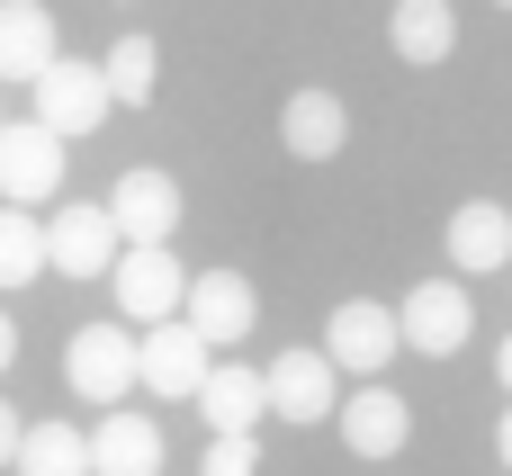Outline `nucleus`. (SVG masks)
Here are the masks:
<instances>
[{
  "label": "nucleus",
  "mask_w": 512,
  "mask_h": 476,
  "mask_svg": "<svg viewBox=\"0 0 512 476\" xmlns=\"http://www.w3.org/2000/svg\"><path fill=\"white\" fill-rule=\"evenodd\" d=\"M108 288H117V315L126 324H171L189 306V270H180L171 243H126L117 270H108Z\"/></svg>",
  "instance_id": "f257e3e1"
},
{
  "label": "nucleus",
  "mask_w": 512,
  "mask_h": 476,
  "mask_svg": "<svg viewBox=\"0 0 512 476\" xmlns=\"http://www.w3.org/2000/svg\"><path fill=\"white\" fill-rule=\"evenodd\" d=\"M207 369H216V342H207L189 315H171V324H144V342H135V387H153V396L189 405Z\"/></svg>",
  "instance_id": "f03ea898"
},
{
  "label": "nucleus",
  "mask_w": 512,
  "mask_h": 476,
  "mask_svg": "<svg viewBox=\"0 0 512 476\" xmlns=\"http://www.w3.org/2000/svg\"><path fill=\"white\" fill-rule=\"evenodd\" d=\"M27 90H36V117H45L63 144H72V135H99L108 108H117V99H108V72H99V63H72V54H54Z\"/></svg>",
  "instance_id": "7ed1b4c3"
},
{
  "label": "nucleus",
  "mask_w": 512,
  "mask_h": 476,
  "mask_svg": "<svg viewBox=\"0 0 512 476\" xmlns=\"http://www.w3.org/2000/svg\"><path fill=\"white\" fill-rule=\"evenodd\" d=\"M63 387L90 396L99 414L126 405V396H135V333H126V324H81L72 351H63Z\"/></svg>",
  "instance_id": "20e7f679"
},
{
  "label": "nucleus",
  "mask_w": 512,
  "mask_h": 476,
  "mask_svg": "<svg viewBox=\"0 0 512 476\" xmlns=\"http://www.w3.org/2000/svg\"><path fill=\"white\" fill-rule=\"evenodd\" d=\"M342 450L360 459V468H387V459H405V441H414V405L387 387V378H360V396H342Z\"/></svg>",
  "instance_id": "39448f33"
},
{
  "label": "nucleus",
  "mask_w": 512,
  "mask_h": 476,
  "mask_svg": "<svg viewBox=\"0 0 512 476\" xmlns=\"http://www.w3.org/2000/svg\"><path fill=\"white\" fill-rule=\"evenodd\" d=\"M324 351H333V369H351V378H387V360L405 351V324H396V306H378V297H342L333 324H324Z\"/></svg>",
  "instance_id": "423d86ee"
},
{
  "label": "nucleus",
  "mask_w": 512,
  "mask_h": 476,
  "mask_svg": "<svg viewBox=\"0 0 512 476\" xmlns=\"http://www.w3.org/2000/svg\"><path fill=\"white\" fill-rule=\"evenodd\" d=\"M261 378H270V414L297 423V432L342 414V369H333V351H279Z\"/></svg>",
  "instance_id": "0eeeda50"
},
{
  "label": "nucleus",
  "mask_w": 512,
  "mask_h": 476,
  "mask_svg": "<svg viewBox=\"0 0 512 476\" xmlns=\"http://www.w3.org/2000/svg\"><path fill=\"white\" fill-rule=\"evenodd\" d=\"M117 252H126V234H117L108 207H54V225H45V270H63V279H108Z\"/></svg>",
  "instance_id": "6e6552de"
},
{
  "label": "nucleus",
  "mask_w": 512,
  "mask_h": 476,
  "mask_svg": "<svg viewBox=\"0 0 512 476\" xmlns=\"http://www.w3.org/2000/svg\"><path fill=\"white\" fill-rule=\"evenodd\" d=\"M396 324H405V351H423V360H450V351L477 333V306H468V288H459V279H423V288H405Z\"/></svg>",
  "instance_id": "1a4fd4ad"
},
{
  "label": "nucleus",
  "mask_w": 512,
  "mask_h": 476,
  "mask_svg": "<svg viewBox=\"0 0 512 476\" xmlns=\"http://www.w3.org/2000/svg\"><path fill=\"white\" fill-rule=\"evenodd\" d=\"M54 180H63V135L45 117L0 126V198L9 207H36V198H54Z\"/></svg>",
  "instance_id": "9d476101"
},
{
  "label": "nucleus",
  "mask_w": 512,
  "mask_h": 476,
  "mask_svg": "<svg viewBox=\"0 0 512 476\" xmlns=\"http://www.w3.org/2000/svg\"><path fill=\"white\" fill-rule=\"evenodd\" d=\"M180 315H189V324H198L216 351H234V342L261 324V288H252L243 270H198V279H189V306H180Z\"/></svg>",
  "instance_id": "9b49d317"
},
{
  "label": "nucleus",
  "mask_w": 512,
  "mask_h": 476,
  "mask_svg": "<svg viewBox=\"0 0 512 476\" xmlns=\"http://www.w3.org/2000/svg\"><path fill=\"white\" fill-rule=\"evenodd\" d=\"M90 476H162V423L108 405L90 423Z\"/></svg>",
  "instance_id": "f8f14e48"
},
{
  "label": "nucleus",
  "mask_w": 512,
  "mask_h": 476,
  "mask_svg": "<svg viewBox=\"0 0 512 476\" xmlns=\"http://www.w3.org/2000/svg\"><path fill=\"white\" fill-rule=\"evenodd\" d=\"M108 216H117L126 243H171L180 234V180L171 171H126L108 189Z\"/></svg>",
  "instance_id": "ddd939ff"
},
{
  "label": "nucleus",
  "mask_w": 512,
  "mask_h": 476,
  "mask_svg": "<svg viewBox=\"0 0 512 476\" xmlns=\"http://www.w3.org/2000/svg\"><path fill=\"white\" fill-rule=\"evenodd\" d=\"M198 414H207V432H252L261 414H270V378L261 369H243V360H216L207 378H198V396H189Z\"/></svg>",
  "instance_id": "4468645a"
},
{
  "label": "nucleus",
  "mask_w": 512,
  "mask_h": 476,
  "mask_svg": "<svg viewBox=\"0 0 512 476\" xmlns=\"http://www.w3.org/2000/svg\"><path fill=\"white\" fill-rule=\"evenodd\" d=\"M279 144H288L297 162H333V153L351 144V108H342L333 90H297V99L279 108Z\"/></svg>",
  "instance_id": "2eb2a0df"
},
{
  "label": "nucleus",
  "mask_w": 512,
  "mask_h": 476,
  "mask_svg": "<svg viewBox=\"0 0 512 476\" xmlns=\"http://www.w3.org/2000/svg\"><path fill=\"white\" fill-rule=\"evenodd\" d=\"M450 261L477 279V270H504L512 261V207H495V198H468V207H450Z\"/></svg>",
  "instance_id": "dca6fc26"
},
{
  "label": "nucleus",
  "mask_w": 512,
  "mask_h": 476,
  "mask_svg": "<svg viewBox=\"0 0 512 476\" xmlns=\"http://www.w3.org/2000/svg\"><path fill=\"white\" fill-rule=\"evenodd\" d=\"M54 63V9L45 0H0V81H36Z\"/></svg>",
  "instance_id": "f3484780"
},
{
  "label": "nucleus",
  "mask_w": 512,
  "mask_h": 476,
  "mask_svg": "<svg viewBox=\"0 0 512 476\" xmlns=\"http://www.w3.org/2000/svg\"><path fill=\"white\" fill-rule=\"evenodd\" d=\"M387 36H396L405 63H450V45H459V9H450V0H396Z\"/></svg>",
  "instance_id": "a211bd4d"
},
{
  "label": "nucleus",
  "mask_w": 512,
  "mask_h": 476,
  "mask_svg": "<svg viewBox=\"0 0 512 476\" xmlns=\"http://www.w3.org/2000/svg\"><path fill=\"white\" fill-rule=\"evenodd\" d=\"M18 476H90V432L81 423H27L18 432Z\"/></svg>",
  "instance_id": "6ab92c4d"
},
{
  "label": "nucleus",
  "mask_w": 512,
  "mask_h": 476,
  "mask_svg": "<svg viewBox=\"0 0 512 476\" xmlns=\"http://www.w3.org/2000/svg\"><path fill=\"white\" fill-rule=\"evenodd\" d=\"M99 72H108V99H117V108H144L153 81H162V54H153V36H117V45L99 54Z\"/></svg>",
  "instance_id": "aec40b11"
},
{
  "label": "nucleus",
  "mask_w": 512,
  "mask_h": 476,
  "mask_svg": "<svg viewBox=\"0 0 512 476\" xmlns=\"http://www.w3.org/2000/svg\"><path fill=\"white\" fill-rule=\"evenodd\" d=\"M45 270V225L27 207H0V288H27Z\"/></svg>",
  "instance_id": "412c9836"
},
{
  "label": "nucleus",
  "mask_w": 512,
  "mask_h": 476,
  "mask_svg": "<svg viewBox=\"0 0 512 476\" xmlns=\"http://www.w3.org/2000/svg\"><path fill=\"white\" fill-rule=\"evenodd\" d=\"M198 476H261V441L252 432H216L207 459H198Z\"/></svg>",
  "instance_id": "4be33fe9"
},
{
  "label": "nucleus",
  "mask_w": 512,
  "mask_h": 476,
  "mask_svg": "<svg viewBox=\"0 0 512 476\" xmlns=\"http://www.w3.org/2000/svg\"><path fill=\"white\" fill-rule=\"evenodd\" d=\"M18 432H27V423H18V414H9V396H0V468H18Z\"/></svg>",
  "instance_id": "5701e85b"
},
{
  "label": "nucleus",
  "mask_w": 512,
  "mask_h": 476,
  "mask_svg": "<svg viewBox=\"0 0 512 476\" xmlns=\"http://www.w3.org/2000/svg\"><path fill=\"white\" fill-rule=\"evenodd\" d=\"M9 360H18V324L0 315V369H9Z\"/></svg>",
  "instance_id": "b1692460"
},
{
  "label": "nucleus",
  "mask_w": 512,
  "mask_h": 476,
  "mask_svg": "<svg viewBox=\"0 0 512 476\" xmlns=\"http://www.w3.org/2000/svg\"><path fill=\"white\" fill-rule=\"evenodd\" d=\"M495 459H504V468H512V414H504V423H495Z\"/></svg>",
  "instance_id": "393cba45"
},
{
  "label": "nucleus",
  "mask_w": 512,
  "mask_h": 476,
  "mask_svg": "<svg viewBox=\"0 0 512 476\" xmlns=\"http://www.w3.org/2000/svg\"><path fill=\"white\" fill-rule=\"evenodd\" d=\"M495 378H504V396H512V333H504V351H495Z\"/></svg>",
  "instance_id": "a878e982"
},
{
  "label": "nucleus",
  "mask_w": 512,
  "mask_h": 476,
  "mask_svg": "<svg viewBox=\"0 0 512 476\" xmlns=\"http://www.w3.org/2000/svg\"><path fill=\"white\" fill-rule=\"evenodd\" d=\"M0 126H9V117H0Z\"/></svg>",
  "instance_id": "bb28decb"
},
{
  "label": "nucleus",
  "mask_w": 512,
  "mask_h": 476,
  "mask_svg": "<svg viewBox=\"0 0 512 476\" xmlns=\"http://www.w3.org/2000/svg\"><path fill=\"white\" fill-rule=\"evenodd\" d=\"M504 9H512V0H504Z\"/></svg>",
  "instance_id": "cd10ccee"
}]
</instances>
